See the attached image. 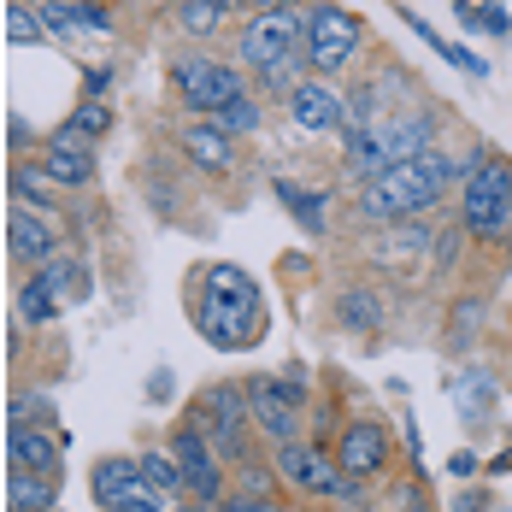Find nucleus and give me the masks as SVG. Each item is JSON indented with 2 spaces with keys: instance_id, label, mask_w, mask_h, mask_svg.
Returning a JSON list of instances; mask_svg holds the SVG:
<instances>
[{
  "instance_id": "f257e3e1",
  "label": "nucleus",
  "mask_w": 512,
  "mask_h": 512,
  "mask_svg": "<svg viewBox=\"0 0 512 512\" xmlns=\"http://www.w3.org/2000/svg\"><path fill=\"white\" fill-rule=\"evenodd\" d=\"M454 183H460V159L448 154V148H430V154L401 159L383 177L359 183L354 212H359V224H407V218L436 212V206L448 201Z\"/></svg>"
},
{
  "instance_id": "f03ea898",
  "label": "nucleus",
  "mask_w": 512,
  "mask_h": 512,
  "mask_svg": "<svg viewBox=\"0 0 512 512\" xmlns=\"http://www.w3.org/2000/svg\"><path fill=\"white\" fill-rule=\"evenodd\" d=\"M460 230L471 242L495 248L512 236V159L495 148H471L460 177Z\"/></svg>"
},
{
  "instance_id": "7ed1b4c3",
  "label": "nucleus",
  "mask_w": 512,
  "mask_h": 512,
  "mask_svg": "<svg viewBox=\"0 0 512 512\" xmlns=\"http://www.w3.org/2000/svg\"><path fill=\"white\" fill-rule=\"evenodd\" d=\"M242 389H248V412H254L259 442L283 448V442H301V436H307L318 395L307 389V371H301V365H289V371H259Z\"/></svg>"
},
{
  "instance_id": "20e7f679",
  "label": "nucleus",
  "mask_w": 512,
  "mask_h": 512,
  "mask_svg": "<svg viewBox=\"0 0 512 512\" xmlns=\"http://www.w3.org/2000/svg\"><path fill=\"white\" fill-rule=\"evenodd\" d=\"M271 465H277V477H283V483H295L301 495L336 501V507H354L359 495H365V483H354V477L336 465V448H330V442H312V436L271 448Z\"/></svg>"
},
{
  "instance_id": "39448f33",
  "label": "nucleus",
  "mask_w": 512,
  "mask_h": 512,
  "mask_svg": "<svg viewBox=\"0 0 512 512\" xmlns=\"http://www.w3.org/2000/svg\"><path fill=\"white\" fill-rule=\"evenodd\" d=\"M365 48V18L348 12L342 0H307V36H301V53H307L312 77H342L354 65V53Z\"/></svg>"
},
{
  "instance_id": "423d86ee",
  "label": "nucleus",
  "mask_w": 512,
  "mask_h": 512,
  "mask_svg": "<svg viewBox=\"0 0 512 512\" xmlns=\"http://www.w3.org/2000/svg\"><path fill=\"white\" fill-rule=\"evenodd\" d=\"M171 89H177V101L189 106V112H224L230 101H242L248 95V77L230 65V59H212V53H177L171 59Z\"/></svg>"
},
{
  "instance_id": "0eeeda50",
  "label": "nucleus",
  "mask_w": 512,
  "mask_h": 512,
  "mask_svg": "<svg viewBox=\"0 0 512 512\" xmlns=\"http://www.w3.org/2000/svg\"><path fill=\"white\" fill-rule=\"evenodd\" d=\"M301 36H307V6H277V12H248L236 24V53L248 71H271L283 65L289 53H301Z\"/></svg>"
},
{
  "instance_id": "6e6552de",
  "label": "nucleus",
  "mask_w": 512,
  "mask_h": 512,
  "mask_svg": "<svg viewBox=\"0 0 512 512\" xmlns=\"http://www.w3.org/2000/svg\"><path fill=\"white\" fill-rule=\"evenodd\" d=\"M336 465L354 477V483H377L389 465H395V436H389V424H377V418H348L342 430H336Z\"/></svg>"
},
{
  "instance_id": "1a4fd4ad",
  "label": "nucleus",
  "mask_w": 512,
  "mask_h": 512,
  "mask_svg": "<svg viewBox=\"0 0 512 512\" xmlns=\"http://www.w3.org/2000/svg\"><path fill=\"white\" fill-rule=\"evenodd\" d=\"M189 324L201 330L212 348H254L265 336V307H224L212 295H189Z\"/></svg>"
},
{
  "instance_id": "9d476101",
  "label": "nucleus",
  "mask_w": 512,
  "mask_h": 512,
  "mask_svg": "<svg viewBox=\"0 0 512 512\" xmlns=\"http://www.w3.org/2000/svg\"><path fill=\"white\" fill-rule=\"evenodd\" d=\"M283 106H289V118H295L307 136H342V130L354 124V101L336 89V77H307Z\"/></svg>"
},
{
  "instance_id": "9b49d317",
  "label": "nucleus",
  "mask_w": 512,
  "mask_h": 512,
  "mask_svg": "<svg viewBox=\"0 0 512 512\" xmlns=\"http://www.w3.org/2000/svg\"><path fill=\"white\" fill-rule=\"evenodd\" d=\"M371 136H377V148L389 154V165H401V159H418L436 148V136H442V118L430 112V106H401V112H389V118H377V124H365Z\"/></svg>"
},
{
  "instance_id": "f8f14e48",
  "label": "nucleus",
  "mask_w": 512,
  "mask_h": 512,
  "mask_svg": "<svg viewBox=\"0 0 512 512\" xmlns=\"http://www.w3.org/2000/svg\"><path fill=\"white\" fill-rule=\"evenodd\" d=\"M53 254H59V230H53V218L48 212H36V206L12 201V212H6V259L24 265V271H42Z\"/></svg>"
},
{
  "instance_id": "ddd939ff",
  "label": "nucleus",
  "mask_w": 512,
  "mask_h": 512,
  "mask_svg": "<svg viewBox=\"0 0 512 512\" xmlns=\"http://www.w3.org/2000/svg\"><path fill=\"white\" fill-rule=\"evenodd\" d=\"M89 495H95V507L101 512H118L124 501L148 495L142 460H136V454H101V460L89 465Z\"/></svg>"
},
{
  "instance_id": "4468645a",
  "label": "nucleus",
  "mask_w": 512,
  "mask_h": 512,
  "mask_svg": "<svg viewBox=\"0 0 512 512\" xmlns=\"http://www.w3.org/2000/svg\"><path fill=\"white\" fill-rule=\"evenodd\" d=\"M59 460H65V430H48V424H6V465L59 477Z\"/></svg>"
},
{
  "instance_id": "2eb2a0df",
  "label": "nucleus",
  "mask_w": 512,
  "mask_h": 512,
  "mask_svg": "<svg viewBox=\"0 0 512 512\" xmlns=\"http://www.w3.org/2000/svg\"><path fill=\"white\" fill-rule=\"evenodd\" d=\"M242 12H254L248 0H177L171 6V24H177V36H189V42H218L230 24H242Z\"/></svg>"
},
{
  "instance_id": "dca6fc26",
  "label": "nucleus",
  "mask_w": 512,
  "mask_h": 512,
  "mask_svg": "<svg viewBox=\"0 0 512 512\" xmlns=\"http://www.w3.org/2000/svg\"><path fill=\"white\" fill-rule=\"evenodd\" d=\"M177 148H183V159H189L195 171H206V177H224V171H236V136H224L212 118L183 124V130H177Z\"/></svg>"
},
{
  "instance_id": "f3484780",
  "label": "nucleus",
  "mask_w": 512,
  "mask_h": 512,
  "mask_svg": "<svg viewBox=\"0 0 512 512\" xmlns=\"http://www.w3.org/2000/svg\"><path fill=\"white\" fill-rule=\"evenodd\" d=\"M195 295H212V301H224V307H265L254 277H248L242 265H224V259H212V265L195 271Z\"/></svg>"
},
{
  "instance_id": "a211bd4d",
  "label": "nucleus",
  "mask_w": 512,
  "mask_h": 512,
  "mask_svg": "<svg viewBox=\"0 0 512 512\" xmlns=\"http://www.w3.org/2000/svg\"><path fill=\"white\" fill-rule=\"evenodd\" d=\"M36 165L48 171L53 189H89V183H95V148H59V142H42Z\"/></svg>"
},
{
  "instance_id": "6ab92c4d",
  "label": "nucleus",
  "mask_w": 512,
  "mask_h": 512,
  "mask_svg": "<svg viewBox=\"0 0 512 512\" xmlns=\"http://www.w3.org/2000/svg\"><path fill=\"white\" fill-rule=\"evenodd\" d=\"M371 254L383 259V265L424 259V254H430V230H424V218H407V224H377V236H371Z\"/></svg>"
},
{
  "instance_id": "aec40b11",
  "label": "nucleus",
  "mask_w": 512,
  "mask_h": 512,
  "mask_svg": "<svg viewBox=\"0 0 512 512\" xmlns=\"http://www.w3.org/2000/svg\"><path fill=\"white\" fill-rule=\"evenodd\" d=\"M271 195L289 206V218H295L307 236H324V230H330V195H324V189H301V183L277 177V183H271Z\"/></svg>"
},
{
  "instance_id": "412c9836",
  "label": "nucleus",
  "mask_w": 512,
  "mask_h": 512,
  "mask_svg": "<svg viewBox=\"0 0 512 512\" xmlns=\"http://www.w3.org/2000/svg\"><path fill=\"white\" fill-rule=\"evenodd\" d=\"M6 507L59 512V477H42V471H18V465H6Z\"/></svg>"
},
{
  "instance_id": "4be33fe9",
  "label": "nucleus",
  "mask_w": 512,
  "mask_h": 512,
  "mask_svg": "<svg viewBox=\"0 0 512 512\" xmlns=\"http://www.w3.org/2000/svg\"><path fill=\"white\" fill-rule=\"evenodd\" d=\"M65 312V301H59V289H53L42 271H24V283H18V324H30V330H42V324H53Z\"/></svg>"
},
{
  "instance_id": "5701e85b",
  "label": "nucleus",
  "mask_w": 512,
  "mask_h": 512,
  "mask_svg": "<svg viewBox=\"0 0 512 512\" xmlns=\"http://www.w3.org/2000/svg\"><path fill=\"white\" fill-rule=\"evenodd\" d=\"M42 277L59 289V301H65V307H83V301H89V289H95V283H89V265L71 254V248H59V254L42 265Z\"/></svg>"
},
{
  "instance_id": "b1692460",
  "label": "nucleus",
  "mask_w": 512,
  "mask_h": 512,
  "mask_svg": "<svg viewBox=\"0 0 512 512\" xmlns=\"http://www.w3.org/2000/svg\"><path fill=\"white\" fill-rule=\"evenodd\" d=\"M336 318H342V330H383V301H377V289H342V301H336Z\"/></svg>"
},
{
  "instance_id": "393cba45",
  "label": "nucleus",
  "mask_w": 512,
  "mask_h": 512,
  "mask_svg": "<svg viewBox=\"0 0 512 512\" xmlns=\"http://www.w3.org/2000/svg\"><path fill=\"white\" fill-rule=\"evenodd\" d=\"M6 183H12V201H18V206L59 212V206H53V183H48V171H42V165H36V171H30V165H12V171H6Z\"/></svg>"
},
{
  "instance_id": "a878e982",
  "label": "nucleus",
  "mask_w": 512,
  "mask_h": 512,
  "mask_svg": "<svg viewBox=\"0 0 512 512\" xmlns=\"http://www.w3.org/2000/svg\"><path fill=\"white\" fill-rule=\"evenodd\" d=\"M42 42H48L42 12L24 6V0H6V48H42Z\"/></svg>"
},
{
  "instance_id": "bb28decb",
  "label": "nucleus",
  "mask_w": 512,
  "mask_h": 512,
  "mask_svg": "<svg viewBox=\"0 0 512 512\" xmlns=\"http://www.w3.org/2000/svg\"><path fill=\"white\" fill-rule=\"evenodd\" d=\"M212 124L224 130V136H259V124H265V101L259 95H242V101H230L224 112H212Z\"/></svg>"
},
{
  "instance_id": "cd10ccee",
  "label": "nucleus",
  "mask_w": 512,
  "mask_h": 512,
  "mask_svg": "<svg viewBox=\"0 0 512 512\" xmlns=\"http://www.w3.org/2000/svg\"><path fill=\"white\" fill-rule=\"evenodd\" d=\"M136 460H142L148 489H159V495H189V489H183V465L171 460V448H142Z\"/></svg>"
},
{
  "instance_id": "c85d7f7f",
  "label": "nucleus",
  "mask_w": 512,
  "mask_h": 512,
  "mask_svg": "<svg viewBox=\"0 0 512 512\" xmlns=\"http://www.w3.org/2000/svg\"><path fill=\"white\" fill-rule=\"evenodd\" d=\"M465 389V424H477V418H489V401H495V383L483 377V371H471L460 383Z\"/></svg>"
},
{
  "instance_id": "c756f323",
  "label": "nucleus",
  "mask_w": 512,
  "mask_h": 512,
  "mask_svg": "<svg viewBox=\"0 0 512 512\" xmlns=\"http://www.w3.org/2000/svg\"><path fill=\"white\" fill-rule=\"evenodd\" d=\"M71 124L95 142V136H106V130H112V112H106V101H83L77 112H71Z\"/></svg>"
},
{
  "instance_id": "7c9ffc66",
  "label": "nucleus",
  "mask_w": 512,
  "mask_h": 512,
  "mask_svg": "<svg viewBox=\"0 0 512 512\" xmlns=\"http://www.w3.org/2000/svg\"><path fill=\"white\" fill-rule=\"evenodd\" d=\"M77 18H83V36H112V6L106 0H77Z\"/></svg>"
},
{
  "instance_id": "2f4dec72",
  "label": "nucleus",
  "mask_w": 512,
  "mask_h": 512,
  "mask_svg": "<svg viewBox=\"0 0 512 512\" xmlns=\"http://www.w3.org/2000/svg\"><path fill=\"white\" fill-rule=\"evenodd\" d=\"M218 512H295L289 501H277V495H230Z\"/></svg>"
},
{
  "instance_id": "473e14b6",
  "label": "nucleus",
  "mask_w": 512,
  "mask_h": 512,
  "mask_svg": "<svg viewBox=\"0 0 512 512\" xmlns=\"http://www.w3.org/2000/svg\"><path fill=\"white\" fill-rule=\"evenodd\" d=\"M401 18H407V24H412V36H418L424 48H430V53H442V59H448V48H454V42H442V36H436V24H424L418 12H401Z\"/></svg>"
},
{
  "instance_id": "72a5a7b5",
  "label": "nucleus",
  "mask_w": 512,
  "mask_h": 512,
  "mask_svg": "<svg viewBox=\"0 0 512 512\" xmlns=\"http://www.w3.org/2000/svg\"><path fill=\"white\" fill-rule=\"evenodd\" d=\"M448 65H454V71H465V77H489V59H477V53L460 48V42L448 48Z\"/></svg>"
},
{
  "instance_id": "f704fd0d",
  "label": "nucleus",
  "mask_w": 512,
  "mask_h": 512,
  "mask_svg": "<svg viewBox=\"0 0 512 512\" xmlns=\"http://www.w3.org/2000/svg\"><path fill=\"white\" fill-rule=\"evenodd\" d=\"M483 36H512V18L501 0H483Z\"/></svg>"
},
{
  "instance_id": "c9c22d12",
  "label": "nucleus",
  "mask_w": 512,
  "mask_h": 512,
  "mask_svg": "<svg viewBox=\"0 0 512 512\" xmlns=\"http://www.w3.org/2000/svg\"><path fill=\"white\" fill-rule=\"evenodd\" d=\"M6 148H12V154L30 148V124H24V112H6Z\"/></svg>"
},
{
  "instance_id": "e433bc0d",
  "label": "nucleus",
  "mask_w": 512,
  "mask_h": 512,
  "mask_svg": "<svg viewBox=\"0 0 512 512\" xmlns=\"http://www.w3.org/2000/svg\"><path fill=\"white\" fill-rule=\"evenodd\" d=\"M106 83H112V65H83V89H89V101H101Z\"/></svg>"
},
{
  "instance_id": "4c0bfd02",
  "label": "nucleus",
  "mask_w": 512,
  "mask_h": 512,
  "mask_svg": "<svg viewBox=\"0 0 512 512\" xmlns=\"http://www.w3.org/2000/svg\"><path fill=\"white\" fill-rule=\"evenodd\" d=\"M448 471H454V477H477V454H471V448H454V454H448Z\"/></svg>"
},
{
  "instance_id": "58836bf2",
  "label": "nucleus",
  "mask_w": 512,
  "mask_h": 512,
  "mask_svg": "<svg viewBox=\"0 0 512 512\" xmlns=\"http://www.w3.org/2000/svg\"><path fill=\"white\" fill-rule=\"evenodd\" d=\"M401 442H407L401 454H412V465H418V454H424V436H418V424H412V418H407V430H401Z\"/></svg>"
},
{
  "instance_id": "ea45409f",
  "label": "nucleus",
  "mask_w": 512,
  "mask_h": 512,
  "mask_svg": "<svg viewBox=\"0 0 512 512\" xmlns=\"http://www.w3.org/2000/svg\"><path fill=\"white\" fill-rule=\"evenodd\" d=\"M148 395H154V401L171 395V371H154V377H148Z\"/></svg>"
},
{
  "instance_id": "a19ab883",
  "label": "nucleus",
  "mask_w": 512,
  "mask_h": 512,
  "mask_svg": "<svg viewBox=\"0 0 512 512\" xmlns=\"http://www.w3.org/2000/svg\"><path fill=\"white\" fill-rule=\"evenodd\" d=\"M489 507V495H483V489H465V501H460V512H483Z\"/></svg>"
},
{
  "instance_id": "79ce46f5",
  "label": "nucleus",
  "mask_w": 512,
  "mask_h": 512,
  "mask_svg": "<svg viewBox=\"0 0 512 512\" xmlns=\"http://www.w3.org/2000/svg\"><path fill=\"white\" fill-rule=\"evenodd\" d=\"M254 12H277V6H307V0H248Z\"/></svg>"
},
{
  "instance_id": "37998d69",
  "label": "nucleus",
  "mask_w": 512,
  "mask_h": 512,
  "mask_svg": "<svg viewBox=\"0 0 512 512\" xmlns=\"http://www.w3.org/2000/svg\"><path fill=\"white\" fill-rule=\"evenodd\" d=\"M489 471H512V454H501V460H489Z\"/></svg>"
},
{
  "instance_id": "c03bdc74",
  "label": "nucleus",
  "mask_w": 512,
  "mask_h": 512,
  "mask_svg": "<svg viewBox=\"0 0 512 512\" xmlns=\"http://www.w3.org/2000/svg\"><path fill=\"white\" fill-rule=\"evenodd\" d=\"M6 512H24V507H6Z\"/></svg>"
},
{
  "instance_id": "a18cd8bd",
  "label": "nucleus",
  "mask_w": 512,
  "mask_h": 512,
  "mask_svg": "<svg viewBox=\"0 0 512 512\" xmlns=\"http://www.w3.org/2000/svg\"><path fill=\"white\" fill-rule=\"evenodd\" d=\"M507 254H512V236H507Z\"/></svg>"
}]
</instances>
